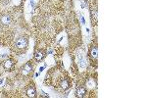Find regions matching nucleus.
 Returning <instances> with one entry per match:
<instances>
[{"instance_id":"20e7f679","label":"nucleus","mask_w":147,"mask_h":98,"mask_svg":"<svg viewBox=\"0 0 147 98\" xmlns=\"http://www.w3.org/2000/svg\"><path fill=\"white\" fill-rule=\"evenodd\" d=\"M2 66H3V68L5 69L6 71H12L15 68V62L12 60V59H6V60L2 63Z\"/></svg>"},{"instance_id":"6e6552de","label":"nucleus","mask_w":147,"mask_h":98,"mask_svg":"<svg viewBox=\"0 0 147 98\" xmlns=\"http://www.w3.org/2000/svg\"><path fill=\"white\" fill-rule=\"evenodd\" d=\"M71 87H72V82H70V80H69V78H64V80L60 83V87L62 88L63 90L70 89Z\"/></svg>"},{"instance_id":"f257e3e1","label":"nucleus","mask_w":147,"mask_h":98,"mask_svg":"<svg viewBox=\"0 0 147 98\" xmlns=\"http://www.w3.org/2000/svg\"><path fill=\"white\" fill-rule=\"evenodd\" d=\"M16 44V47L19 49H25L28 47V40L27 37L25 36H20L19 38H17L15 42Z\"/></svg>"},{"instance_id":"0eeeda50","label":"nucleus","mask_w":147,"mask_h":98,"mask_svg":"<svg viewBox=\"0 0 147 98\" xmlns=\"http://www.w3.org/2000/svg\"><path fill=\"white\" fill-rule=\"evenodd\" d=\"M11 17L9 15H2L0 17V24L2 26H9L11 24Z\"/></svg>"},{"instance_id":"1a4fd4ad","label":"nucleus","mask_w":147,"mask_h":98,"mask_svg":"<svg viewBox=\"0 0 147 98\" xmlns=\"http://www.w3.org/2000/svg\"><path fill=\"white\" fill-rule=\"evenodd\" d=\"M89 57H90L92 60H96L97 57H98V50H97V47L95 45L91 46L89 48Z\"/></svg>"},{"instance_id":"7ed1b4c3","label":"nucleus","mask_w":147,"mask_h":98,"mask_svg":"<svg viewBox=\"0 0 147 98\" xmlns=\"http://www.w3.org/2000/svg\"><path fill=\"white\" fill-rule=\"evenodd\" d=\"M45 56H46L45 51L42 49H39V50H36V51H35V53L34 55V58L36 62H41L44 58H45Z\"/></svg>"},{"instance_id":"f03ea898","label":"nucleus","mask_w":147,"mask_h":98,"mask_svg":"<svg viewBox=\"0 0 147 98\" xmlns=\"http://www.w3.org/2000/svg\"><path fill=\"white\" fill-rule=\"evenodd\" d=\"M32 72V65L30 64V62H28V63H26L25 65H24L22 70H21V74H22V76H27L30 75Z\"/></svg>"},{"instance_id":"39448f33","label":"nucleus","mask_w":147,"mask_h":98,"mask_svg":"<svg viewBox=\"0 0 147 98\" xmlns=\"http://www.w3.org/2000/svg\"><path fill=\"white\" fill-rule=\"evenodd\" d=\"M26 94H27L28 97H36V89H35L34 84H30L26 88Z\"/></svg>"},{"instance_id":"9b49d317","label":"nucleus","mask_w":147,"mask_h":98,"mask_svg":"<svg viewBox=\"0 0 147 98\" xmlns=\"http://www.w3.org/2000/svg\"><path fill=\"white\" fill-rule=\"evenodd\" d=\"M12 2H13L14 5H20L21 3H22V0H12Z\"/></svg>"},{"instance_id":"9d476101","label":"nucleus","mask_w":147,"mask_h":98,"mask_svg":"<svg viewBox=\"0 0 147 98\" xmlns=\"http://www.w3.org/2000/svg\"><path fill=\"white\" fill-rule=\"evenodd\" d=\"M95 84H96V82H95V80H94L93 78H89V80L86 82V85H87L88 87L93 88L94 87H95Z\"/></svg>"},{"instance_id":"423d86ee","label":"nucleus","mask_w":147,"mask_h":98,"mask_svg":"<svg viewBox=\"0 0 147 98\" xmlns=\"http://www.w3.org/2000/svg\"><path fill=\"white\" fill-rule=\"evenodd\" d=\"M86 93H87V89L84 87H77V90H76V95H77V97L82 98L86 95Z\"/></svg>"}]
</instances>
